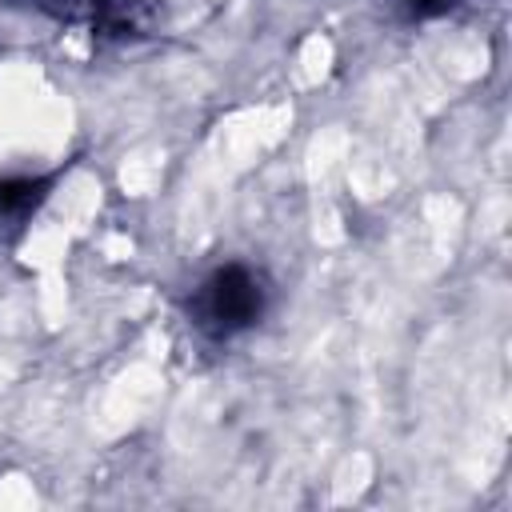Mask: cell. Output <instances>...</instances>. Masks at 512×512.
I'll use <instances>...</instances> for the list:
<instances>
[{"mask_svg": "<svg viewBox=\"0 0 512 512\" xmlns=\"http://www.w3.org/2000/svg\"><path fill=\"white\" fill-rule=\"evenodd\" d=\"M272 300V284L260 268L252 264H220L212 268L188 296V320L200 336L208 340H232L240 332H248L252 324H260V316L268 312Z\"/></svg>", "mask_w": 512, "mask_h": 512, "instance_id": "6da1fadb", "label": "cell"}, {"mask_svg": "<svg viewBox=\"0 0 512 512\" xmlns=\"http://www.w3.org/2000/svg\"><path fill=\"white\" fill-rule=\"evenodd\" d=\"M40 200H44V184L40 180H8V184H0V228L20 224Z\"/></svg>", "mask_w": 512, "mask_h": 512, "instance_id": "7a4b0ae2", "label": "cell"}, {"mask_svg": "<svg viewBox=\"0 0 512 512\" xmlns=\"http://www.w3.org/2000/svg\"><path fill=\"white\" fill-rule=\"evenodd\" d=\"M412 16H440V12H448L456 0H400Z\"/></svg>", "mask_w": 512, "mask_h": 512, "instance_id": "3957f363", "label": "cell"}]
</instances>
